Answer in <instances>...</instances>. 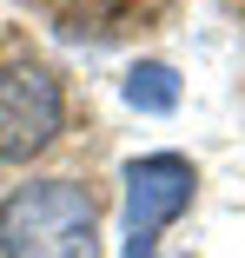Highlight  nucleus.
Masks as SVG:
<instances>
[{"mask_svg": "<svg viewBox=\"0 0 245 258\" xmlns=\"http://www.w3.org/2000/svg\"><path fill=\"white\" fill-rule=\"evenodd\" d=\"M0 258H100V205L80 179H27L0 199Z\"/></svg>", "mask_w": 245, "mask_h": 258, "instance_id": "nucleus-1", "label": "nucleus"}, {"mask_svg": "<svg viewBox=\"0 0 245 258\" xmlns=\"http://www.w3.org/2000/svg\"><path fill=\"white\" fill-rule=\"evenodd\" d=\"M60 126H67V93L53 73L33 60L0 67V159H14V166L40 159L60 139Z\"/></svg>", "mask_w": 245, "mask_h": 258, "instance_id": "nucleus-2", "label": "nucleus"}, {"mask_svg": "<svg viewBox=\"0 0 245 258\" xmlns=\"http://www.w3.org/2000/svg\"><path fill=\"white\" fill-rule=\"evenodd\" d=\"M126 251H159V232L192 205L199 172L186 152H139L126 159Z\"/></svg>", "mask_w": 245, "mask_h": 258, "instance_id": "nucleus-3", "label": "nucleus"}, {"mask_svg": "<svg viewBox=\"0 0 245 258\" xmlns=\"http://www.w3.org/2000/svg\"><path fill=\"white\" fill-rule=\"evenodd\" d=\"M126 106L133 113H153V119H166L172 106H179V73L166 67V60H139V67H126Z\"/></svg>", "mask_w": 245, "mask_h": 258, "instance_id": "nucleus-4", "label": "nucleus"}]
</instances>
